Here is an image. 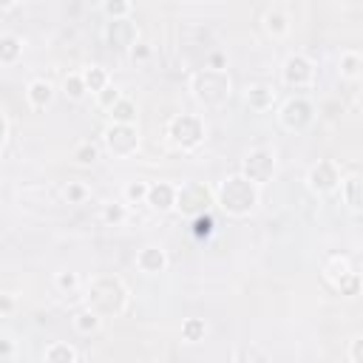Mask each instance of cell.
Returning <instances> with one entry per match:
<instances>
[{
	"mask_svg": "<svg viewBox=\"0 0 363 363\" xmlns=\"http://www.w3.org/2000/svg\"><path fill=\"white\" fill-rule=\"evenodd\" d=\"M128 304V289L119 278L103 275L88 284V307L97 315H119Z\"/></svg>",
	"mask_w": 363,
	"mask_h": 363,
	"instance_id": "1",
	"label": "cell"
},
{
	"mask_svg": "<svg viewBox=\"0 0 363 363\" xmlns=\"http://www.w3.org/2000/svg\"><path fill=\"white\" fill-rule=\"evenodd\" d=\"M219 204L230 216H247L258 204V190L247 176H230L219 187Z\"/></svg>",
	"mask_w": 363,
	"mask_h": 363,
	"instance_id": "2",
	"label": "cell"
},
{
	"mask_svg": "<svg viewBox=\"0 0 363 363\" xmlns=\"http://www.w3.org/2000/svg\"><path fill=\"white\" fill-rule=\"evenodd\" d=\"M193 94L204 105H222L230 100V77L222 68H204L193 77Z\"/></svg>",
	"mask_w": 363,
	"mask_h": 363,
	"instance_id": "3",
	"label": "cell"
},
{
	"mask_svg": "<svg viewBox=\"0 0 363 363\" xmlns=\"http://www.w3.org/2000/svg\"><path fill=\"white\" fill-rule=\"evenodd\" d=\"M105 145L114 157H131L136 148H139V136H136V128L133 125H125V122H114L108 131H105Z\"/></svg>",
	"mask_w": 363,
	"mask_h": 363,
	"instance_id": "4",
	"label": "cell"
},
{
	"mask_svg": "<svg viewBox=\"0 0 363 363\" xmlns=\"http://www.w3.org/2000/svg\"><path fill=\"white\" fill-rule=\"evenodd\" d=\"M171 136L176 145L182 148H193L204 139V125L199 117H190V114H179L173 122H171Z\"/></svg>",
	"mask_w": 363,
	"mask_h": 363,
	"instance_id": "5",
	"label": "cell"
},
{
	"mask_svg": "<svg viewBox=\"0 0 363 363\" xmlns=\"http://www.w3.org/2000/svg\"><path fill=\"white\" fill-rule=\"evenodd\" d=\"M207 204H210V190H207L204 185H199V182H190V185H185V187L176 193V207H179L182 213H187V216L204 213Z\"/></svg>",
	"mask_w": 363,
	"mask_h": 363,
	"instance_id": "6",
	"label": "cell"
},
{
	"mask_svg": "<svg viewBox=\"0 0 363 363\" xmlns=\"http://www.w3.org/2000/svg\"><path fill=\"white\" fill-rule=\"evenodd\" d=\"M272 173H275V159H272L270 151H253V154L244 159V173H242V176H247L253 185L270 182Z\"/></svg>",
	"mask_w": 363,
	"mask_h": 363,
	"instance_id": "7",
	"label": "cell"
},
{
	"mask_svg": "<svg viewBox=\"0 0 363 363\" xmlns=\"http://www.w3.org/2000/svg\"><path fill=\"white\" fill-rule=\"evenodd\" d=\"M312 62L307 60V57H301V54H296V57H289L286 62H284V83L286 86H296V88H304V86H310L312 83Z\"/></svg>",
	"mask_w": 363,
	"mask_h": 363,
	"instance_id": "8",
	"label": "cell"
},
{
	"mask_svg": "<svg viewBox=\"0 0 363 363\" xmlns=\"http://www.w3.org/2000/svg\"><path fill=\"white\" fill-rule=\"evenodd\" d=\"M281 122H284L286 128H293V131H301L304 125L312 122V105H310L307 100H301V97L289 100V103L284 105V111H281Z\"/></svg>",
	"mask_w": 363,
	"mask_h": 363,
	"instance_id": "9",
	"label": "cell"
},
{
	"mask_svg": "<svg viewBox=\"0 0 363 363\" xmlns=\"http://www.w3.org/2000/svg\"><path fill=\"white\" fill-rule=\"evenodd\" d=\"M338 182H341V173H338L335 162H329V159L318 162V165L310 171V187L318 190V193H332V190L338 187Z\"/></svg>",
	"mask_w": 363,
	"mask_h": 363,
	"instance_id": "10",
	"label": "cell"
},
{
	"mask_svg": "<svg viewBox=\"0 0 363 363\" xmlns=\"http://www.w3.org/2000/svg\"><path fill=\"white\" fill-rule=\"evenodd\" d=\"M105 40L111 48H131L136 43V26L128 23L125 18H117L108 23V32H105Z\"/></svg>",
	"mask_w": 363,
	"mask_h": 363,
	"instance_id": "11",
	"label": "cell"
},
{
	"mask_svg": "<svg viewBox=\"0 0 363 363\" xmlns=\"http://www.w3.org/2000/svg\"><path fill=\"white\" fill-rule=\"evenodd\" d=\"M145 199H148V204L154 210H171V207H176V190L171 185H165V182L148 187V196H145Z\"/></svg>",
	"mask_w": 363,
	"mask_h": 363,
	"instance_id": "12",
	"label": "cell"
},
{
	"mask_svg": "<svg viewBox=\"0 0 363 363\" xmlns=\"http://www.w3.org/2000/svg\"><path fill=\"white\" fill-rule=\"evenodd\" d=\"M165 264H168V258H165V253L157 250V247H145V250L136 256V267H139L142 272H162Z\"/></svg>",
	"mask_w": 363,
	"mask_h": 363,
	"instance_id": "13",
	"label": "cell"
},
{
	"mask_svg": "<svg viewBox=\"0 0 363 363\" xmlns=\"http://www.w3.org/2000/svg\"><path fill=\"white\" fill-rule=\"evenodd\" d=\"M51 97H54L51 83H46V80H34V83L29 86V100H32V105H34V108H46V105L51 103Z\"/></svg>",
	"mask_w": 363,
	"mask_h": 363,
	"instance_id": "14",
	"label": "cell"
},
{
	"mask_svg": "<svg viewBox=\"0 0 363 363\" xmlns=\"http://www.w3.org/2000/svg\"><path fill=\"white\" fill-rule=\"evenodd\" d=\"M272 100H275V91H272L270 86H253V88L247 91V103H250L253 108H258V111L270 108Z\"/></svg>",
	"mask_w": 363,
	"mask_h": 363,
	"instance_id": "15",
	"label": "cell"
},
{
	"mask_svg": "<svg viewBox=\"0 0 363 363\" xmlns=\"http://www.w3.org/2000/svg\"><path fill=\"white\" fill-rule=\"evenodd\" d=\"M20 57V40L15 34H0V62H15Z\"/></svg>",
	"mask_w": 363,
	"mask_h": 363,
	"instance_id": "16",
	"label": "cell"
},
{
	"mask_svg": "<svg viewBox=\"0 0 363 363\" xmlns=\"http://www.w3.org/2000/svg\"><path fill=\"white\" fill-rule=\"evenodd\" d=\"M46 360H51V363H74L77 352L71 349L68 343H54V346L46 349Z\"/></svg>",
	"mask_w": 363,
	"mask_h": 363,
	"instance_id": "17",
	"label": "cell"
},
{
	"mask_svg": "<svg viewBox=\"0 0 363 363\" xmlns=\"http://www.w3.org/2000/svg\"><path fill=\"white\" fill-rule=\"evenodd\" d=\"M111 117H114V122H125V125H131V122L136 119V108H133V103H131V100H117V103L111 105Z\"/></svg>",
	"mask_w": 363,
	"mask_h": 363,
	"instance_id": "18",
	"label": "cell"
},
{
	"mask_svg": "<svg viewBox=\"0 0 363 363\" xmlns=\"http://www.w3.org/2000/svg\"><path fill=\"white\" fill-rule=\"evenodd\" d=\"M100 324H103V318H100L94 310H86V312H80V315L74 318V326H77V332H83V335L97 332V329H100Z\"/></svg>",
	"mask_w": 363,
	"mask_h": 363,
	"instance_id": "19",
	"label": "cell"
},
{
	"mask_svg": "<svg viewBox=\"0 0 363 363\" xmlns=\"http://www.w3.org/2000/svg\"><path fill=\"white\" fill-rule=\"evenodd\" d=\"M204 332H207V326H204V321H199V318H190V321H185V326H182V335H185V341H190V343L202 341Z\"/></svg>",
	"mask_w": 363,
	"mask_h": 363,
	"instance_id": "20",
	"label": "cell"
},
{
	"mask_svg": "<svg viewBox=\"0 0 363 363\" xmlns=\"http://www.w3.org/2000/svg\"><path fill=\"white\" fill-rule=\"evenodd\" d=\"M83 83L88 91H103L105 88V71L103 68H88L83 74Z\"/></svg>",
	"mask_w": 363,
	"mask_h": 363,
	"instance_id": "21",
	"label": "cell"
},
{
	"mask_svg": "<svg viewBox=\"0 0 363 363\" xmlns=\"http://www.w3.org/2000/svg\"><path fill=\"white\" fill-rule=\"evenodd\" d=\"M86 91H88V88H86V83H83L80 74H68V77H65V94H68L71 100H83Z\"/></svg>",
	"mask_w": 363,
	"mask_h": 363,
	"instance_id": "22",
	"label": "cell"
},
{
	"mask_svg": "<svg viewBox=\"0 0 363 363\" xmlns=\"http://www.w3.org/2000/svg\"><path fill=\"white\" fill-rule=\"evenodd\" d=\"M343 190H346V202L357 210V207H360V179H357V176H349V179L343 182Z\"/></svg>",
	"mask_w": 363,
	"mask_h": 363,
	"instance_id": "23",
	"label": "cell"
},
{
	"mask_svg": "<svg viewBox=\"0 0 363 363\" xmlns=\"http://www.w3.org/2000/svg\"><path fill=\"white\" fill-rule=\"evenodd\" d=\"M210 233H213V219H210V216H204V213H199L193 219V236L196 239H207Z\"/></svg>",
	"mask_w": 363,
	"mask_h": 363,
	"instance_id": "24",
	"label": "cell"
},
{
	"mask_svg": "<svg viewBox=\"0 0 363 363\" xmlns=\"http://www.w3.org/2000/svg\"><path fill=\"white\" fill-rule=\"evenodd\" d=\"M341 68H343V74L346 77H357V71H360V57L355 51H346L341 57Z\"/></svg>",
	"mask_w": 363,
	"mask_h": 363,
	"instance_id": "25",
	"label": "cell"
},
{
	"mask_svg": "<svg viewBox=\"0 0 363 363\" xmlns=\"http://www.w3.org/2000/svg\"><path fill=\"white\" fill-rule=\"evenodd\" d=\"M74 159L80 162V165H94L97 162V148L91 142H83L80 148H77V154H74Z\"/></svg>",
	"mask_w": 363,
	"mask_h": 363,
	"instance_id": "26",
	"label": "cell"
},
{
	"mask_svg": "<svg viewBox=\"0 0 363 363\" xmlns=\"http://www.w3.org/2000/svg\"><path fill=\"white\" fill-rule=\"evenodd\" d=\"M267 32L270 34H286V18L281 12H270L267 15Z\"/></svg>",
	"mask_w": 363,
	"mask_h": 363,
	"instance_id": "27",
	"label": "cell"
},
{
	"mask_svg": "<svg viewBox=\"0 0 363 363\" xmlns=\"http://www.w3.org/2000/svg\"><path fill=\"white\" fill-rule=\"evenodd\" d=\"M128 9H131L128 0H105V15L114 18V20H117V18H125Z\"/></svg>",
	"mask_w": 363,
	"mask_h": 363,
	"instance_id": "28",
	"label": "cell"
},
{
	"mask_svg": "<svg viewBox=\"0 0 363 363\" xmlns=\"http://www.w3.org/2000/svg\"><path fill=\"white\" fill-rule=\"evenodd\" d=\"M125 196L128 199H145V196H148V185H142V182H131L128 187H125Z\"/></svg>",
	"mask_w": 363,
	"mask_h": 363,
	"instance_id": "29",
	"label": "cell"
},
{
	"mask_svg": "<svg viewBox=\"0 0 363 363\" xmlns=\"http://www.w3.org/2000/svg\"><path fill=\"white\" fill-rule=\"evenodd\" d=\"M103 216H105V222H114V225H117V222H122V219H125V210H122L119 204H108Z\"/></svg>",
	"mask_w": 363,
	"mask_h": 363,
	"instance_id": "30",
	"label": "cell"
},
{
	"mask_svg": "<svg viewBox=\"0 0 363 363\" xmlns=\"http://www.w3.org/2000/svg\"><path fill=\"white\" fill-rule=\"evenodd\" d=\"M117 100H119V91H117V88H108V86H105V88L100 91V105L111 108V105H114Z\"/></svg>",
	"mask_w": 363,
	"mask_h": 363,
	"instance_id": "31",
	"label": "cell"
},
{
	"mask_svg": "<svg viewBox=\"0 0 363 363\" xmlns=\"http://www.w3.org/2000/svg\"><path fill=\"white\" fill-rule=\"evenodd\" d=\"M65 196H68V202H83L86 199V187L83 185H68L65 187Z\"/></svg>",
	"mask_w": 363,
	"mask_h": 363,
	"instance_id": "32",
	"label": "cell"
},
{
	"mask_svg": "<svg viewBox=\"0 0 363 363\" xmlns=\"http://www.w3.org/2000/svg\"><path fill=\"white\" fill-rule=\"evenodd\" d=\"M57 284H60L62 289H74V286H77V275H74V272H60V275H57Z\"/></svg>",
	"mask_w": 363,
	"mask_h": 363,
	"instance_id": "33",
	"label": "cell"
},
{
	"mask_svg": "<svg viewBox=\"0 0 363 363\" xmlns=\"http://www.w3.org/2000/svg\"><path fill=\"white\" fill-rule=\"evenodd\" d=\"M236 360H267V355L258 352V349H242V352L236 355Z\"/></svg>",
	"mask_w": 363,
	"mask_h": 363,
	"instance_id": "34",
	"label": "cell"
},
{
	"mask_svg": "<svg viewBox=\"0 0 363 363\" xmlns=\"http://www.w3.org/2000/svg\"><path fill=\"white\" fill-rule=\"evenodd\" d=\"M352 360L355 363L363 360V341H352Z\"/></svg>",
	"mask_w": 363,
	"mask_h": 363,
	"instance_id": "35",
	"label": "cell"
},
{
	"mask_svg": "<svg viewBox=\"0 0 363 363\" xmlns=\"http://www.w3.org/2000/svg\"><path fill=\"white\" fill-rule=\"evenodd\" d=\"M12 307H15V301L9 296H0V312H12Z\"/></svg>",
	"mask_w": 363,
	"mask_h": 363,
	"instance_id": "36",
	"label": "cell"
},
{
	"mask_svg": "<svg viewBox=\"0 0 363 363\" xmlns=\"http://www.w3.org/2000/svg\"><path fill=\"white\" fill-rule=\"evenodd\" d=\"M12 352H15V346L9 341H0V357H9Z\"/></svg>",
	"mask_w": 363,
	"mask_h": 363,
	"instance_id": "37",
	"label": "cell"
},
{
	"mask_svg": "<svg viewBox=\"0 0 363 363\" xmlns=\"http://www.w3.org/2000/svg\"><path fill=\"white\" fill-rule=\"evenodd\" d=\"M133 57H148V48H145V46L139 43V48H133Z\"/></svg>",
	"mask_w": 363,
	"mask_h": 363,
	"instance_id": "38",
	"label": "cell"
},
{
	"mask_svg": "<svg viewBox=\"0 0 363 363\" xmlns=\"http://www.w3.org/2000/svg\"><path fill=\"white\" fill-rule=\"evenodd\" d=\"M18 4V0H0V9H12Z\"/></svg>",
	"mask_w": 363,
	"mask_h": 363,
	"instance_id": "39",
	"label": "cell"
},
{
	"mask_svg": "<svg viewBox=\"0 0 363 363\" xmlns=\"http://www.w3.org/2000/svg\"><path fill=\"white\" fill-rule=\"evenodd\" d=\"M4 136H6V119L0 117V142H4Z\"/></svg>",
	"mask_w": 363,
	"mask_h": 363,
	"instance_id": "40",
	"label": "cell"
}]
</instances>
